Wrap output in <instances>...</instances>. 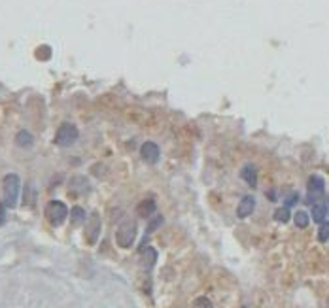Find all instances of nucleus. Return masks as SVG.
I'll list each match as a JSON object with an SVG mask.
<instances>
[{"label":"nucleus","instance_id":"1","mask_svg":"<svg viewBox=\"0 0 329 308\" xmlns=\"http://www.w3.org/2000/svg\"><path fill=\"white\" fill-rule=\"evenodd\" d=\"M4 205L8 208H15L17 206L19 191H21V180L17 174H8L4 178Z\"/></svg>","mask_w":329,"mask_h":308},{"label":"nucleus","instance_id":"2","mask_svg":"<svg viewBox=\"0 0 329 308\" xmlns=\"http://www.w3.org/2000/svg\"><path fill=\"white\" fill-rule=\"evenodd\" d=\"M136 238V223L132 219H123L115 231V242L121 248H131Z\"/></svg>","mask_w":329,"mask_h":308},{"label":"nucleus","instance_id":"3","mask_svg":"<svg viewBox=\"0 0 329 308\" xmlns=\"http://www.w3.org/2000/svg\"><path fill=\"white\" fill-rule=\"evenodd\" d=\"M46 217L49 219L51 225H63L65 219L68 217V208H66L65 203L61 201H49L46 206Z\"/></svg>","mask_w":329,"mask_h":308},{"label":"nucleus","instance_id":"4","mask_svg":"<svg viewBox=\"0 0 329 308\" xmlns=\"http://www.w3.org/2000/svg\"><path fill=\"white\" fill-rule=\"evenodd\" d=\"M76 140H78V129H76V125H72V123H63L59 127V131L55 132V144L61 146V148L72 146Z\"/></svg>","mask_w":329,"mask_h":308},{"label":"nucleus","instance_id":"5","mask_svg":"<svg viewBox=\"0 0 329 308\" xmlns=\"http://www.w3.org/2000/svg\"><path fill=\"white\" fill-rule=\"evenodd\" d=\"M324 191H326V182L322 176H312L309 180V197H307V203L311 205H316L324 197Z\"/></svg>","mask_w":329,"mask_h":308},{"label":"nucleus","instance_id":"6","mask_svg":"<svg viewBox=\"0 0 329 308\" xmlns=\"http://www.w3.org/2000/svg\"><path fill=\"white\" fill-rule=\"evenodd\" d=\"M85 236H87V242L89 244H95L99 240V236H101V215L97 214V212H93V214L89 215V219H87Z\"/></svg>","mask_w":329,"mask_h":308},{"label":"nucleus","instance_id":"7","mask_svg":"<svg viewBox=\"0 0 329 308\" xmlns=\"http://www.w3.org/2000/svg\"><path fill=\"white\" fill-rule=\"evenodd\" d=\"M140 155L146 163H157L159 161V146L155 142H144L140 148Z\"/></svg>","mask_w":329,"mask_h":308},{"label":"nucleus","instance_id":"8","mask_svg":"<svg viewBox=\"0 0 329 308\" xmlns=\"http://www.w3.org/2000/svg\"><path fill=\"white\" fill-rule=\"evenodd\" d=\"M138 261H140V267L144 271H151V267L157 261V252L151 246H146V248L140 250V259Z\"/></svg>","mask_w":329,"mask_h":308},{"label":"nucleus","instance_id":"9","mask_svg":"<svg viewBox=\"0 0 329 308\" xmlns=\"http://www.w3.org/2000/svg\"><path fill=\"white\" fill-rule=\"evenodd\" d=\"M255 208V199L252 195H246L242 201H240V205L236 208V215L238 217H248V215L254 212Z\"/></svg>","mask_w":329,"mask_h":308},{"label":"nucleus","instance_id":"10","mask_svg":"<svg viewBox=\"0 0 329 308\" xmlns=\"http://www.w3.org/2000/svg\"><path fill=\"white\" fill-rule=\"evenodd\" d=\"M240 176H242V180H244L248 186H252V187L257 186V172H255L254 165H246V167H242Z\"/></svg>","mask_w":329,"mask_h":308},{"label":"nucleus","instance_id":"11","mask_svg":"<svg viewBox=\"0 0 329 308\" xmlns=\"http://www.w3.org/2000/svg\"><path fill=\"white\" fill-rule=\"evenodd\" d=\"M155 201L153 199H146V201H142L140 205L136 206V212H138V215L140 217H150L153 212H155Z\"/></svg>","mask_w":329,"mask_h":308},{"label":"nucleus","instance_id":"12","mask_svg":"<svg viewBox=\"0 0 329 308\" xmlns=\"http://www.w3.org/2000/svg\"><path fill=\"white\" fill-rule=\"evenodd\" d=\"M87 189H89V186H87V180H85L84 176H74L72 180H70V191L76 193V195L84 193V191H87Z\"/></svg>","mask_w":329,"mask_h":308},{"label":"nucleus","instance_id":"13","mask_svg":"<svg viewBox=\"0 0 329 308\" xmlns=\"http://www.w3.org/2000/svg\"><path fill=\"white\" fill-rule=\"evenodd\" d=\"M15 144H17L19 148H30L34 144V138H32V134L28 131H19L15 134Z\"/></svg>","mask_w":329,"mask_h":308},{"label":"nucleus","instance_id":"14","mask_svg":"<svg viewBox=\"0 0 329 308\" xmlns=\"http://www.w3.org/2000/svg\"><path fill=\"white\" fill-rule=\"evenodd\" d=\"M326 215H328V206L326 205L316 203V205L312 206V219H314L316 223H322V221L326 219Z\"/></svg>","mask_w":329,"mask_h":308},{"label":"nucleus","instance_id":"15","mask_svg":"<svg viewBox=\"0 0 329 308\" xmlns=\"http://www.w3.org/2000/svg\"><path fill=\"white\" fill-rule=\"evenodd\" d=\"M70 221L74 225H82L85 221V212L84 208H80V206H74L72 210H70Z\"/></svg>","mask_w":329,"mask_h":308},{"label":"nucleus","instance_id":"16","mask_svg":"<svg viewBox=\"0 0 329 308\" xmlns=\"http://www.w3.org/2000/svg\"><path fill=\"white\" fill-rule=\"evenodd\" d=\"M295 225L299 227V229H305V227H309V221H311V217H309V214L307 212H303V210H299V212H295Z\"/></svg>","mask_w":329,"mask_h":308},{"label":"nucleus","instance_id":"17","mask_svg":"<svg viewBox=\"0 0 329 308\" xmlns=\"http://www.w3.org/2000/svg\"><path fill=\"white\" fill-rule=\"evenodd\" d=\"M274 219L280 221V223H286V221L290 219V208H286V206H284V208H278V210L274 212Z\"/></svg>","mask_w":329,"mask_h":308},{"label":"nucleus","instance_id":"18","mask_svg":"<svg viewBox=\"0 0 329 308\" xmlns=\"http://www.w3.org/2000/svg\"><path fill=\"white\" fill-rule=\"evenodd\" d=\"M318 240H320V242H328V240H329V221H322V223H320Z\"/></svg>","mask_w":329,"mask_h":308},{"label":"nucleus","instance_id":"19","mask_svg":"<svg viewBox=\"0 0 329 308\" xmlns=\"http://www.w3.org/2000/svg\"><path fill=\"white\" fill-rule=\"evenodd\" d=\"M193 308H212V303H210L207 297H199V299L193 303Z\"/></svg>","mask_w":329,"mask_h":308},{"label":"nucleus","instance_id":"20","mask_svg":"<svg viewBox=\"0 0 329 308\" xmlns=\"http://www.w3.org/2000/svg\"><path fill=\"white\" fill-rule=\"evenodd\" d=\"M159 225H163V215H157V217H153L150 221V225H148V233H153Z\"/></svg>","mask_w":329,"mask_h":308},{"label":"nucleus","instance_id":"21","mask_svg":"<svg viewBox=\"0 0 329 308\" xmlns=\"http://www.w3.org/2000/svg\"><path fill=\"white\" fill-rule=\"evenodd\" d=\"M297 201H299V195H297V193H290V195L286 197V203H284V206H286V208H290V206L297 205Z\"/></svg>","mask_w":329,"mask_h":308},{"label":"nucleus","instance_id":"22","mask_svg":"<svg viewBox=\"0 0 329 308\" xmlns=\"http://www.w3.org/2000/svg\"><path fill=\"white\" fill-rule=\"evenodd\" d=\"M6 208H8V206L4 205V203H0V225L6 221Z\"/></svg>","mask_w":329,"mask_h":308},{"label":"nucleus","instance_id":"23","mask_svg":"<svg viewBox=\"0 0 329 308\" xmlns=\"http://www.w3.org/2000/svg\"><path fill=\"white\" fill-rule=\"evenodd\" d=\"M326 307H328V308H329V297H328V303H326Z\"/></svg>","mask_w":329,"mask_h":308}]
</instances>
